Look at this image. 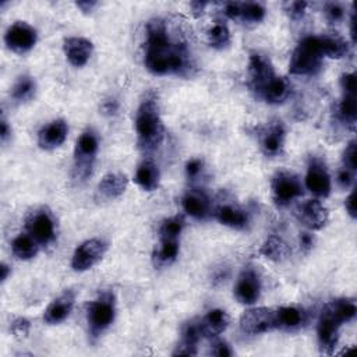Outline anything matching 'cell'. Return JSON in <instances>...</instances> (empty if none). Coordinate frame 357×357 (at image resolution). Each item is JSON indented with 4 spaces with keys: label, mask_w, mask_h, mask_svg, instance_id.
Listing matches in <instances>:
<instances>
[{
    "label": "cell",
    "mask_w": 357,
    "mask_h": 357,
    "mask_svg": "<svg viewBox=\"0 0 357 357\" xmlns=\"http://www.w3.org/2000/svg\"><path fill=\"white\" fill-rule=\"evenodd\" d=\"M145 67L155 75L180 74L188 68V52L184 45L174 43L162 18H152L146 24Z\"/></svg>",
    "instance_id": "1"
},
{
    "label": "cell",
    "mask_w": 357,
    "mask_h": 357,
    "mask_svg": "<svg viewBox=\"0 0 357 357\" xmlns=\"http://www.w3.org/2000/svg\"><path fill=\"white\" fill-rule=\"evenodd\" d=\"M356 314V303L349 298L333 300L324 305L317 325V336L322 353L332 354L339 340L340 326L354 319Z\"/></svg>",
    "instance_id": "2"
},
{
    "label": "cell",
    "mask_w": 357,
    "mask_h": 357,
    "mask_svg": "<svg viewBox=\"0 0 357 357\" xmlns=\"http://www.w3.org/2000/svg\"><path fill=\"white\" fill-rule=\"evenodd\" d=\"M135 132L138 146L146 152L156 149L163 139L165 127L160 117L159 102L153 92H148L138 106L135 114Z\"/></svg>",
    "instance_id": "3"
},
{
    "label": "cell",
    "mask_w": 357,
    "mask_h": 357,
    "mask_svg": "<svg viewBox=\"0 0 357 357\" xmlns=\"http://www.w3.org/2000/svg\"><path fill=\"white\" fill-rule=\"evenodd\" d=\"M324 53L319 36L303 38L291 53L289 71L293 75H312L322 64Z\"/></svg>",
    "instance_id": "4"
},
{
    "label": "cell",
    "mask_w": 357,
    "mask_h": 357,
    "mask_svg": "<svg viewBox=\"0 0 357 357\" xmlns=\"http://www.w3.org/2000/svg\"><path fill=\"white\" fill-rule=\"evenodd\" d=\"M116 301L110 291H103L88 304L86 321L89 332L93 337L102 335L114 321Z\"/></svg>",
    "instance_id": "5"
},
{
    "label": "cell",
    "mask_w": 357,
    "mask_h": 357,
    "mask_svg": "<svg viewBox=\"0 0 357 357\" xmlns=\"http://www.w3.org/2000/svg\"><path fill=\"white\" fill-rule=\"evenodd\" d=\"M99 149V141L92 130H85L77 139L74 149V173L75 178L85 180L91 176L93 162Z\"/></svg>",
    "instance_id": "6"
},
{
    "label": "cell",
    "mask_w": 357,
    "mask_h": 357,
    "mask_svg": "<svg viewBox=\"0 0 357 357\" xmlns=\"http://www.w3.org/2000/svg\"><path fill=\"white\" fill-rule=\"evenodd\" d=\"M278 328L276 310L268 307L248 308L240 317V329L245 335H261Z\"/></svg>",
    "instance_id": "7"
},
{
    "label": "cell",
    "mask_w": 357,
    "mask_h": 357,
    "mask_svg": "<svg viewBox=\"0 0 357 357\" xmlns=\"http://www.w3.org/2000/svg\"><path fill=\"white\" fill-rule=\"evenodd\" d=\"M271 188L273 201L280 206L289 205L291 201L301 197L304 190L300 178L289 170L276 172L272 177Z\"/></svg>",
    "instance_id": "8"
},
{
    "label": "cell",
    "mask_w": 357,
    "mask_h": 357,
    "mask_svg": "<svg viewBox=\"0 0 357 357\" xmlns=\"http://www.w3.org/2000/svg\"><path fill=\"white\" fill-rule=\"evenodd\" d=\"M107 243L102 238H89L82 241L73 254L71 268L75 272H85L93 268L106 254Z\"/></svg>",
    "instance_id": "9"
},
{
    "label": "cell",
    "mask_w": 357,
    "mask_h": 357,
    "mask_svg": "<svg viewBox=\"0 0 357 357\" xmlns=\"http://www.w3.org/2000/svg\"><path fill=\"white\" fill-rule=\"evenodd\" d=\"M28 234H31L39 245H47L56 238V223L52 213L45 209H35L25 222Z\"/></svg>",
    "instance_id": "10"
},
{
    "label": "cell",
    "mask_w": 357,
    "mask_h": 357,
    "mask_svg": "<svg viewBox=\"0 0 357 357\" xmlns=\"http://www.w3.org/2000/svg\"><path fill=\"white\" fill-rule=\"evenodd\" d=\"M38 40L36 29L25 21H15L11 24L4 33L6 46L18 54L29 52Z\"/></svg>",
    "instance_id": "11"
},
{
    "label": "cell",
    "mask_w": 357,
    "mask_h": 357,
    "mask_svg": "<svg viewBox=\"0 0 357 357\" xmlns=\"http://www.w3.org/2000/svg\"><path fill=\"white\" fill-rule=\"evenodd\" d=\"M275 70L271 60L258 52L250 54L248 59V85L258 96L261 89L275 77Z\"/></svg>",
    "instance_id": "12"
},
{
    "label": "cell",
    "mask_w": 357,
    "mask_h": 357,
    "mask_svg": "<svg viewBox=\"0 0 357 357\" xmlns=\"http://www.w3.org/2000/svg\"><path fill=\"white\" fill-rule=\"evenodd\" d=\"M304 183L307 190L318 198H326L331 194V176L326 170L325 163L321 159L314 158L310 160Z\"/></svg>",
    "instance_id": "13"
},
{
    "label": "cell",
    "mask_w": 357,
    "mask_h": 357,
    "mask_svg": "<svg viewBox=\"0 0 357 357\" xmlns=\"http://www.w3.org/2000/svg\"><path fill=\"white\" fill-rule=\"evenodd\" d=\"M261 296V280L252 268H245L234 284V297L240 304L252 305Z\"/></svg>",
    "instance_id": "14"
},
{
    "label": "cell",
    "mask_w": 357,
    "mask_h": 357,
    "mask_svg": "<svg viewBox=\"0 0 357 357\" xmlns=\"http://www.w3.org/2000/svg\"><path fill=\"white\" fill-rule=\"evenodd\" d=\"M297 218L310 230H321L329 220V212L319 199H307L298 205Z\"/></svg>",
    "instance_id": "15"
},
{
    "label": "cell",
    "mask_w": 357,
    "mask_h": 357,
    "mask_svg": "<svg viewBox=\"0 0 357 357\" xmlns=\"http://www.w3.org/2000/svg\"><path fill=\"white\" fill-rule=\"evenodd\" d=\"M286 141V130L282 121L276 120L269 124L259 135L261 149L266 156H279L283 153Z\"/></svg>",
    "instance_id": "16"
},
{
    "label": "cell",
    "mask_w": 357,
    "mask_h": 357,
    "mask_svg": "<svg viewBox=\"0 0 357 357\" xmlns=\"http://www.w3.org/2000/svg\"><path fill=\"white\" fill-rule=\"evenodd\" d=\"M64 54L68 63L74 67L85 66L93 52V45L89 39L82 36H68L63 42Z\"/></svg>",
    "instance_id": "17"
},
{
    "label": "cell",
    "mask_w": 357,
    "mask_h": 357,
    "mask_svg": "<svg viewBox=\"0 0 357 357\" xmlns=\"http://www.w3.org/2000/svg\"><path fill=\"white\" fill-rule=\"evenodd\" d=\"M68 134V126L63 119L45 124L38 132V145L45 151H52L64 144Z\"/></svg>",
    "instance_id": "18"
},
{
    "label": "cell",
    "mask_w": 357,
    "mask_h": 357,
    "mask_svg": "<svg viewBox=\"0 0 357 357\" xmlns=\"http://www.w3.org/2000/svg\"><path fill=\"white\" fill-rule=\"evenodd\" d=\"M74 301H75V296L71 290L63 291L46 307L43 312V321L47 325H57L63 322L71 314Z\"/></svg>",
    "instance_id": "19"
},
{
    "label": "cell",
    "mask_w": 357,
    "mask_h": 357,
    "mask_svg": "<svg viewBox=\"0 0 357 357\" xmlns=\"http://www.w3.org/2000/svg\"><path fill=\"white\" fill-rule=\"evenodd\" d=\"M183 209L194 219H205L211 215V202L208 195L199 190H190L181 199Z\"/></svg>",
    "instance_id": "20"
},
{
    "label": "cell",
    "mask_w": 357,
    "mask_h": 357,
    "mask_svg": "<svg viewBox=\"0 0 357 357\" xmlns=\"http://www.w3.org/2000/svg\"><path fill=\"white\" fill-rule=\"evenodd\" d=\"M291 92V85L289 79L284 77L275 75L258 93V98L264 99L266 103L271 105H279L284 102Z\"/></svg>",
    "instance_id": "21"
},
{
    "label": "cell",
    "mask_w": 357,
    "mask_h": 357,
    "mask_svg": "<svg viewBox=\"0 0 357 357\" xmlns=\"http://www.w3.org/2000/svg\"><path fill=\"white\" fill-rule=\"evenodd\" d=\"M128 185V178L123 173H107L98 184V194L103 199H116L124 194Z\"/></svg>",
    "instance_id": "22"
},
{
    "label": "cell",
    "mask_w": 357,
    "mask_h": 357,
    "mask_svg": "<svg viewBox=\"0 0 357 357\" xmlns=\"http://www.w3.org/2000/svg\"><path fill=\"white\" fill-rule=\"evenodd\" d=\"M202 337V331L199 326V321H190L184 325L181 332V340L176 346L173 356H195L197 354V344Z\"/></svg>",
    "instance_id": "23"
},
{
    "label": "cell",
    "mask_w": 357,
    "mask_h": 357,
    "mask_svg": "<svg viewBox=\"0 0 357 357\" xmlns=\"http://www.w3.org/2000/svg\"><path fill=\"white\" fill-rule=\"evenodd\" d=\"M134 181L144 191H155L159 187V181H160V173H159L158 165L151 159L142 160L135 170Z\"/></svg>",
    "instance_id": "24"
},
{
    "label": "cell",
    "mask_w": 357,
    "mask_h": 357,
    "mask_svg": "<svg viewBox=\"0 0 357 357\" xmlns=\"http://www.w3.org/2000/svg\"><path fill=\"white\" fill-rule=\"evenodd\" d=\"M213 213H215V218L219 223H222L225 226H229L231 229L241 230V229H245L247 225H248L247 213L243 209H240L237 206H233L230 204L219 205L215 209Z\"/></svg>",
    "instance_id": "25"
},
{
    "label": "cell",
    "mask_w": 357,
    "mask_h": 357,
    "mask_svg": "<svg viewBox=\"0 0 357 357\" xmlns=\"http://www.w3.org/2000/svg\"><path fill=\"white\" fill-rule=\"evenodd\" d=\"M230 318L225 310L215 308L208 311V314L199 321V326L202 331V336H218L227 328Z\"/></svg>",
    "instance_id": "26"
},
{
    "label": "cell",
    "mask_w": 357,
    "mask_h": 357,
    "mask_svg": "<svg viewBox=\"0 0 357 357\" xmlns=\"http://www.w3.org/2000/svg\"><path fill=\"white\" fill-rule=\"evenodd\" d=\"M290 252H291V248L287 244V241H284L282 237L275 234L269 236L259 248V254L273 262L284 261L290 255Z\"/></svg>",
    "instance_id": "27"
},
{
    "label": "cell",
    "mask_w": 357,
    "mask_h": 357,
    "mask_svg": "<svg viewBox=\"0 0 357 357\" xmlns=\"http://www.w3.org/2000/svg\"><path fill=\"white\" fill-rule=\"evenodd\" d=\"M324 57L343 59L349 54V43L337 33H326L319 36Z\"/></svg>",
    "instance_id": "28"
},
{
    "label": "cell",
    "mask_w": 357,
    "mask_h": 357,
    "mask_svg": "<svg viewBox=\"0 0 357 357\" xmlns=\"http://www.w3.org/2000/svg\"><path fill=\"white\" fill-rule=\"evenodd\" d=\"M11 251L13 254L22 261H28L32 259L38 251H39V244L36 243V240L28 234V233H21L18 234L13 243H11Z\"/></svg>",
    "instance_id": "29"
},
{
    "label": "cell",
    "mask_w": 357,
    "mask_h": 357,
    "mask_svg": "<svg viewBox=\"0 0 357 357\" xmlns=\"http://www.w3.org/2000/svg\"><path fill=\"white\" fill-rule=\"evenodd\" d=\"M305 321V314L303 310L293 307V305H286L280 307L276 310V324L278 328H286V329H294L298 328L304 324Z\"/></svg>",
    "instance_id": "30"
},
{
    "label": "cell",
    "mask_w": 357,
    "mask_h": 357,
    "mask_svg": "<svg viewBox=\"0 0 357 357\" xmlns=\"http://www.w3.org/2000/svg\"><path fill=\"white\" fill-rule=\"evenodd\" d=\"M36 91V82L32 77L29 75H21L18 79L14 82L11 88V98L15 102H26L29 100Z\"/></svg>",
    "instance_id": "31"
},
{
    "label": "cell",
    "mask_w": 357,
    "mask_h": 357,
    "mask_svg": "<svg viewBox=\"0 0 357 357\" xmlns=\"http://www.w3.org/2000/svg\"><path fill=\"white\" fill-rule=\"evenodd\" d=\"M178 250H180L178 240H174V238H162V240H160V244H159V247H158V250H156L155 254H153V257H155V259L158 261V264L166 265V264L173 262V261L177 258Z\"/></svg>",
    "instance_id": "32"
},
{
    "label": "cell",
    "mask_w": 357,
    "mask_h": 357,
    "mask_svg": "<svg viewBox=\"0 0 357 357\" xmlns=\"http://www.w3.org/2000/svg\"><path fill=\"white\" fill-rule=\"evenodd\" d=\"M208 42L215 49H225L230 45V31L226 24L215 22L208 31Z\"/></svg>",
    "instance_id": "33"
},
{
    "label": "cell",
    "mask_w": 357,
    "mask_h": 357,
    "mask_svg": "<svg viewBox=\"0 0 357 357\" xmlns=\"http://www.w3.org/2000/svg\"><path fill=\"white\" fill-rule=\"evenodd\" d=\"M184 218L181 215H174L167 219H165L159 227V236L162 238H174L178 240V236L181 234L184 229Z\"/></svg>",
    "instance_id": "34"
},
{
    "label": "cell",
    "mask_w": 357,
    "mask_h": 357,
    "mask_svg": "<svg viewBox=\"0 0 357 357\" xmlns=\"http://www.w3.org/2000/svg\"><path fill=\"white\" fill-rule=\"evenodd\" d=\"M337 114L342 121L347 124H354L357 117V102L356 95H344L337 106Z\"/></svg>",
    "instance_id": "35"
},
{
    "label": "cell",
    "mask_w": 357,
    "mask_h": 357,
    "mask_svg": "<svg viewBox=\"0 0 357 357\" xmlns=\"http://www.w3.org/2000/svg\"><path fill=\"white\" fill-rule=\"evenodd\" d=\"M265 8L259 3H241L240 20L247 22H259L265 18Z\"/></svg>",
    "instance_id": "36"
},
{
    "label": "cell",
    "mask_w": 357,
    "mask_h": 357,
    "mask_svg": "<svg viewBox=\"0 0 357 357\" xmlns=\"http://www.w3.org/2000/svg\"><path fill=\"white\" fill-rule=\"evenodd\" d=\"M343 167H347L350 170L357 169V148L354 139L346 145V149L343 152Z\"/></svg>",
    "instance_id": "37"
},
{
    "label": "cell",
    "mask_w": 357,
    "mask_h": 357,
    "mask_svg": "<svg viewBox=\"0 0 357 357\" xmlns=\"http://www.w3.org/2000/svg\"><path fill=\"white\" fill-rule=\"evenodd\" d=\"M325 17L329 22L336 24L344 18V8L339 3H329L325 7Z\"/></svg>",
    "instance_id": "38"
},
{
    "label": "cell",
    "mask_w": 357,
    "mask_h": 357,
    "mask_svg": "<svg viewBox=\"0 0 357 357\" xmlns=\"http://www.w3.org/2000/svg\"><path fill=\"white\" fill-rule=\"evenodd\" d=\"M340 86L344 95H356L357 91V81L354 73H344L340 77Z\"/></svg>",
    "instance_id": "39"
},
{
    "label": "cell",
    "mask_w": 357,
    "mask_h": 357,
    "mask_svg": "<svg viewBox=\"0 0 357 357\" xmlns=\"http://www.w3.org/2000/svg\"><path fill=\"white\" fill-rule=\"evenodd\" d=\"M307 6L308 4L305 1H291V3L286 4V11H287L290 18L298 20V18H301L305 14Z\"/></svg>",
    "instance_id": "40"
},
{
    "label": "cell",
    "mask_w": 357,
    "mask_h": 357,
    "mask_svg": "<svg viewBox=\"0 0 357 357\" xmlns=\"http://www.w3.org/2000/svg\"><path fill=\"white\" fill-rule=\"evenodd\" d=\"M202 169H204V163L201 159L198 158H194V159H190L187 163H185V174L190 180H195L201 173H202Z\"/></svg>",
    "instance_id": "41"
},
{
    "label": "cell",
    "mask_w": 357,
    "mask_h": 357,
    "mask_svg": "<svg viewBox=\"0 0 357 357\" xmlns=\"http://www.w3.org/2000/svg\"><path fill=\"white\" fill-rule=\"evenodd\" d=\"M337 183L342 188H349L354 183V170H350L347 167H342L337 173Z\"/></svg>",
    "instance_id": "42"
},
{
    "label": "cell",
    "mask_w": 357,
    "mask_h": 357,
    "mask_svg": "<svg viewBox=\"0 0 357 357\" xmlns=\"http://www.w3.org/2000/svg\"><path fill=\"white\" fill-rule=\"evenodd\" d=\"M29 321L25 318H15L11 324V331L14 332L15 336H26L29 333Z\"/></svg>",
    "instance_id": "43"
},
{
    "label": "cell",
    "mask_w": 357,
    "mask_h": 357,
    "mask_svg": "<svg viewBox=\"0 0 357 357\" xmlns=\"http://www.w3.org/2000/svg\"><path fill=\"white\" fill-rule=\"evenodd\" d=\"M212 354L218 356V357H230V356H233V350L225 340H218L216 343H213Z\"/></svg>",
    "instance_id": "44"
},
{
    "label": "cell",
    "mask_w": 357,
    "mask_h": 357,
    "mask_svg": "<svg viewBox=\"0 0 357 357\" xmlns=\"http://www.w3.org/2000/svg\"><path fill=\"white\" fill-rule=\"evenodd\" d=\"M240 11H241V3L230 1V3L225 4V14L231 20H238Z\"/></svg>",
    "instance_id": "45"
},
{
    "label": "cell",
    "mask_w": 357,
    "mask_h": 357,
    "mask_svg": "<svg viewBox=\"0 0 357 357\" xmlns=\"http://www.w3.org/2000/svg\"><path fill=\"white\" fill-rule=\"evenodd\" d=\"M344 208L347 213L350 215L351 219H356L357 212H356V190H353L344 199Z\"/></svg>",
    "instance_id": "46"
},
{
    "label": "cell",
    "mask_w": 357,
    "mask_h": 357,
    "mask_svg": "<svg viewBox=\"0 0 357 357\" xmlns=\"http://www.w3.org/2000/svg\"><path fill=\"white\" fill-rule=\"evenodd\" d=\"M11 137V127L8 126L7 120L3 117L0 121V138L3 142H6Z\"/></svg>",
    "instance_id": "47"
},
{
    "label": "cell",
    "mask_w": 357,
    "mask_h": 357,
    "mask_svg": "<svg viewBox=\"0 0 357 357\" xmlns=\"http://www.w3.org/2000/svg\"><path fill=\"white\" fill-rule=\"evenodd\" d=\"M300 244H301V247H303L305 251H308L310 248H312V244H314L312 236L308 234V233H303L301 237H300Z\"/></svg>",
    "instance_id": "48"
},
{
    "label": "cell",
    "mask_w": 357,
    "mask_h": 357,
    "mask_svg": "<svg viewBox=\"0 0 357 357\" xmlns=\"http://www.w3.org/2000/svg\"><path fill=\"white\" fill-rule=\"evenodd\" d=\"M96 4H98L96 1H88V0H86V1H78V3H75V6H77L82 13H91Z\"/></svg>",
    "instance_id": "49"
},
{
    "label": "cell",
    "mask_w": 357,
    "mask_h": 357,
    "mask_svg": "<svg viewBox=\"0 0 357 357\" xmlns=\"http://www.w3.org/2000/svg\"><path fill=\"white\" fill-rule=\"evenodd\" d=\"M351 18H350V35H351V42H356V11L351 10Z\"/></svg>",
    "instance_id": "50"
},
{
    "label": "cell",
    "mask_w": 357,
    "mask_h": 357,
    "mask_svg": "<svg viewBox=\"0 0 357 357\" xmlns=\"http://www.w3.org/2000/svg\"><path fill=\"white\" fill-rule=\"evenodd\" d=\"M190 6H191L192 11H194V13H197V15H198V14H199V11H201V13L204 11V8L206 7V3H201V1H192Z\"/></svg>",
    "instance_id": "51"
},
{
    "label": "cell",
    "mask_w": 357,
    "mask_h": 357,
    "mask_svg": "<svg viewBox=\"0 0 357 357\" xmlns=\"http://www.w3.org/2000/svg\"><path fill=\"white\" fill-rule=\"evenodd\" d=\"M0 271H1V276H0V279H1V282H6L7 280V278H8V273H10V268H8V265L7 264H1V266H0Z\"/></svg>",
    "instance_id": "52"
}]
</instances>
